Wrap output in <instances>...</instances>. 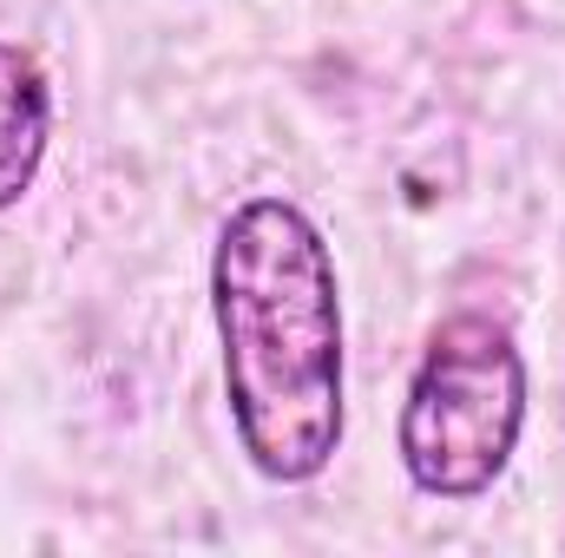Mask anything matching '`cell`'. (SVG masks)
Segmentation results:
<instances>
[{"mask_svg":"<svg viewBox=\"0 0 565 558\" xmlns=\"http://www.w3.org/2000/svg\"><path fill=\"white\" fill-rule=\"evenodd\" d=\"M53 139V93L26 46L0 40V217L33 191Z\"/></svg>","mask_w":565,"mask_h":558,"instance_id":"cell-3","label":"cell"},{"mask_svg":"<svg viewBox=\"0 0 565 558\" xmlns=\"http://www.w3.org/2000/svg\"><path fill=\"white\" fill-rule=\"evenodd\" d=\"M526 427V355L507 322L460 309L427 335L402 401V466L427 500H480Z\"/></svg>","mask_w":565,"mask_h":558,"instance_id":"cell-2","label":"cell"},{"mask_svg":"<svg viewBox=\"0 0 565 558\" xmlns=\"http://www.w3.org/2000/svg\"><path fill=\"white\" fill-rule=\"evenodd\" d=\"M224 395L250 466L277 486L316 480L342 447V296L302 204L244 197L211 250Z\"/></svg>","mask_w":565,"mask_h":558,"instance_id":"cell-1","label":"cell"}]
</instances>
